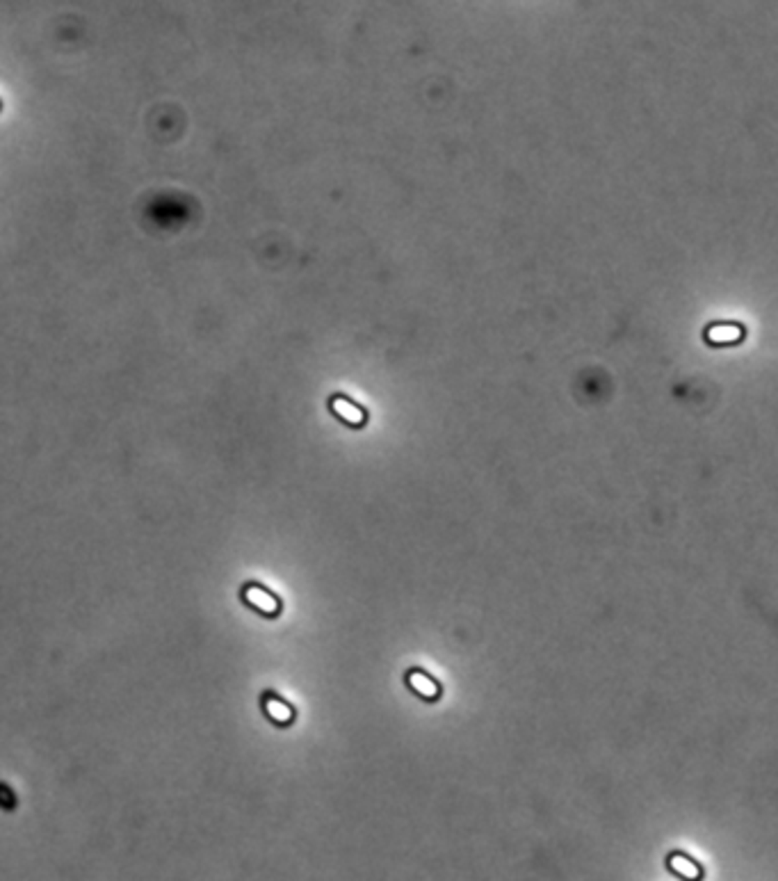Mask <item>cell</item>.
Here are the masks:
<instances>
[{
    "instance_id": "cell-2",
    "label": "cell",
    "mask_w": 778,
    "mask_h": 881,
    "mask_svg": "<svg viewBox=\"0 0 778 881\" xmlns=\"http://www.w3.org/2000/svg\"><path fill=\"white\" fill-rule=\"evenodd\" d=\"M262 710H265V715L274 724H281V726H286L294 720V710L283 699H279L274 692H265V697H262Z\"/></svg>"
},
{
    "instance_id": "cell-3",
    "label": "cell",
    "mask_w": 778,
    "mask_h": 881,
    "mask_svg": "<svg viewBox=\"0 0 778 881\" xmlns=\"http://www.w3.org/2000/svg\"><path fill=\"white\" fill-rule=\"evenodd\" d=\"M407 683H409V688L415 692V694H420L422 699H436L438 694H441V685H438L432 676H427L425 671H418V669H413V671H409V676H407Z\"/></svg>"
},
{
    "instance_id": "cell-4",
    "label": "cell",
    "mask_w": 778,
    "mask_h": 881,
    "mask_svg": "<svg viewBox=\"0 0 778 881\" xmlns=\"http://www.w3.org/2000/svg\"><path fill=\"white\" fill-rule=\"evenodd\" d=\"M669 865H671V870L676 875H681V877H685V879H689V881H696L698 877H700V867L694 863V861H689V858H685V856H681V854H673L671 858H669Z\"/></svg>"
},
{
    "instance_id": "cell-1",
    "label": "cell",
    "mask_w": 778,
    "mask_h": 881,
    "mask_svg": "<svg viewBox=\"0 0 778 881\" xmlns=\"http://www.w3.org/2000/svg\"><path fill=\"white\" fill-rule=\"evenodd\" d=\"M243 598H245V603H247L249 607H254V610L267 614V616H277L279 610H281L279 598L272 596V594L265 589V587H260V584H256V582L245 584Z\"/></svg>"
}]
</instances>
